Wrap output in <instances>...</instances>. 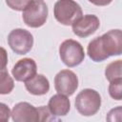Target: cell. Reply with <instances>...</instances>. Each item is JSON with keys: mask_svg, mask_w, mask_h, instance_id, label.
I'll return each instance as SVG.
<instances>
[{"mask_svg": "<svg viewBox=\"0 0 122 122\" xmlns=\"http://www.w3.org/2000/svg\"><path fill=\"white\" fill-rule=\"evenodd\" d=\"M13 122H51L52 116L47 106L34 107L28 102H19L11 110Z\"/></svg>", "mask_w": 122, "mask_h": 122, "instance_id": "obj_1", "label": "cell"}, {"mask_svg": "<svg viewBox=\"0 0 122 122\" xmlns=\"http://www.w3.org/2000/svg\"><path fill=\"white\" fill-rule=\"evenodd\" d=\"M55 19L64 26H71L76 20L83 16V11L78 3L72 0L56 1L53 7Z\"/></svg>", "mask_w": 122, "mask_h": 122, "instance_id": "obj_2", "label": "cell"}, {"mask_svg": "<svg viewBox=\"0 0 122 122\" xmlns=\"http://www.w3.org/2000/svg\"><path fill=\"white\" fill-rule=\"evenodd\" d=\"M49 10L44 1L41 0H29L22 14L24 23L30 28L42 27L48 18Z\"/></svg>", "mask_w": 122, "mask_h": 122, "instance_id": "obj_3", "label": "cell"}, {"mask_svg": "<svg viewBox=\"0 0 122 122\" xmlns=\"http://www.w3.org/2000/svg\"><path fill=\"white\" fill-rule=\"evenodd\" d=\"M75 109L84 116L94 115L101 107V96L93 89L82 90L75 98Z\"/></svg>", "mask_w": 122, "mask_h": 122, "instance_id": "obj_4", "label": "cell"}, {"mask_svg": "<svg viewBox=\"0 0 122 122\" xmlns=\"http://www.w3.org/2000/svg\"><path fill=\"white\" fill-rule=\"evenodd\" d=\"M59 55L61 61L69 68L80 65L85 58L83 46L76 40L67 39L59 46Z\"/></svg>", "mask_w": 122, "mask_h": 122, "instance_id": "obj_5", "label": "cell"}, {"mask_svg": "<svg viewBox=\"0 0 122 122\" xmlns=\"http://www.w3.org/2000/svg\"><path fill=\"white\" fill-rule=\"evenodd\" d=\"M10 48L17 54H27L33 46L32 34L24 29H14L8 35Z\"/></svg>", "mask_w": 122, "mask_h": 122, "instance_id": "obj_6", "label": "cell"}, {"mask_svg": "<svg viewBox=\"0 0 122 122\" xmlns=\"http://www.w3.org/2000/svg\"><path fill=\"white\" fill-rule=\"evenodd\" d=\"M54 88L59 94L72 95L78 88V77L71 70H61L54 76Z\"/></svg>", "mask_w": 122, "mask_h": 122, "instance_id": "obj_7", "label": "cell"}, {"mask_svg": "<svg viewBox=\"0 0 122 122\" xmlns=\"http://www.w3.org/2000/svg\"><path fill=\"white\" fill-rule=\"evenodd\" d=\"M100 37V44L105 55H120L122 53V32L121 30H111Z\"/></svg>", "mask_w": 122, "mask_h": 122, "instance_id": "obj_8", "label": "cell"}, {"mask_svg": "<svg viewBox=\"0 0 122 122\" xmlns=\"http://www.w3.org/2000/svg\"><path fill=\"white\" fill-rule=\"evenodd\" d=\"M100 26L99 18L94 14H86L81 16L72 25V31L75 35L85 38L93 34Z\"/></svg>", "mask_w": 122, "mask_h": 122, "instance_id": "obj_9", "label": "cell"}, {"mask_svg": "<svg viewBox=\"0 0 122 122\" xmlns=\"http://www.w3.org/2000/svg\"><path fill=\"white\" fill-rule=\"evenodd\" d=\"M37 65L32 58H22L18 60L11 70V74L16 81L26 82L36 75Z\"/></svg>", "mask_w": 122, "mask_h": 122, "instance_id": "obj_10", "label": "cell"}, {"mask_svg": "<svg viewBox=\"0 0 122 122\" xmlns=\"http://www.w3.org/2000/svg\"><path fill=\"white\" fill-rule=\"evenodd\" d=\"M47 107L52 115L65 116L71 110V102L66 95L57 93L50 98Z\"/></svg>", "mask_w": 122, "mask_h": 122, "instance_id": "obj_11", "label": "cell"}, {"mask_svg": "<svg viewBox=\"0 0 122 122\" xmlns=\"http://www.w3.org/2000/svg\"><path fill=\"white\" fill-rule=\"evenodd\" d=\"M26 90L33 95H44L50 91L49 79L43 74H36L25 82Z\"/></svg>", "mask_w": 122, "mask_h": 122, "instance_id": "obj_12", "label": "cell"}, {"mask_svg": "<svg viewBox=\"0 0 122 122\" xmlns=\"http://www.w3.org/2000/svg\"><path fill=\"white\" fill-rule=\"evenodd\" d=\"M87 53H88L89 57L94 62H102V61H105L106 59H108V57L105 55V53L103 52V50L101 48L99 36L95 37L89 43L88 48H87Z\"/></svg>", "mask_w": 122, "mask_h": 122, "instance_id": "obj_13", "label": "cell"}, {"mask_svg": "<svg viewBox=\"0 0 122 122\" xmlns=\"http://www.w3.org/2000/svg\"><path fill=\"white\" fill-rule=\"evenodd\" d=\"M122 60L118 59L110 63L105 69L106 79L111 83L117 79H122Z\"/></svg>", "mask_w": 122, "mask_h": 122, "instance_id": "obj_14", "label": "cell"}, {"mask_svg": "<svg viewBox=\"0 0 122 122\" xmlns=\"http://www.w3.org/2000/svg\"><path fill=\"white\" fill-rule=\"evenodd\" d=\"M14 88V81L7 69L0 71V94H9Z\"/></svg>", "mask_w": 122, "mask_h": 122, "instance_id": "obj_15", "label": "cell"}, {"mask_svg": "<svg viewBox=\"0 0 122 122\" xmlns=\"http://www.w3.org/2000/svg\"><path fill=\"white\" fill-rule=\"evenodd\" d=\"M109 93L112 98L117 101L122 99V79H117L110 83Z\"/></svg>", "mask_w": 122, "mask_h": 122, "instance_id": "obj_16", "label": "cell"}, {"mask_svg": "<svg viewBox=\"0 0 122 122\" xmlns=\"http://www.w3.org/2000/svg\"><path fill=\"white\" fill-rule=\"evenodd\" d=\"M106 122H122V107L117 106L107 113Z\"/></svg>", "mask_w": 122, "mask_h": 122, "instance_id": "obj_17", "label": "cell"}, {"mask_svg": "<svg viewBox=\"0 0 122 122\" xmlns=\"http://www.w3.org/2000/svg\"><path fill=\"white\" fill-rule=\"evenodd\" d=\"M11 112L8 105L0 102V122H9Z\"/></svg>", "mask_w": 122, "mask_h": 122, "instance_id": "obj_18", "label": "cell"}, {"mask_svg": "<svg viewBox=\"0 0 122 122\" xmlns=\"http://www.w3.org/2000/svg\"><path fill=\"white\" fill-rule=\"evenodd\" d=\"M29 3V0H20V1H10V0H8L6 2V4L8 6L10 7V9L12 10H24L25 7L27 6V4Z\"/></svg>", "mask_w": 122, "mask_h": 122, "instance_id": "obj_19", "label": "cell"}, {"mask_svg": "<svg viewBox=\"0 0 122 122\" xmlns=\"http://www.w3.org/2000/svg\"><path fill=\"white\" fill-rule=\"evenodd\" d=\"M7 65H8V52L3 47H0V71L6 70Z\"/></svg>", "mask_w": 122, "mask_h": 122, "instance_id": "obj_20", "label": "cell"}]
</instances>
